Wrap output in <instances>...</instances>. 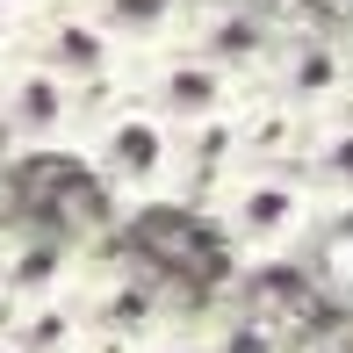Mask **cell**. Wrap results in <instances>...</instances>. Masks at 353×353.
Returning <instances> with one entry per match:
<instances>
[{"mask_svg":"<svg viewBox=\"0 0 353 353\" xmlns=\"http://www.w3.org/2000/svg\"><path fill=\"white\" fill-rule=\"evenodd\" d=\"M0 353H22V346H14V332H8V325H0Z\"/></svg>","mask_w":353,"mask_h":353,"instance_id":"11","label":"cell"},{"mask_svg":"<svg viewBox=\"0 0 353 353\" xmlns=\"http://www.w3.org/2000/svg\"><path fill=\"white\" fill-rule=\"evenodd\" d=\"M303 181H310L317 210L325 216H346L353 210V116H325L310 130V144H303Z\"/></svg>","mask_w":353,"mask_h":353,"instance_id":"8","label":"cell"},{"mask_svg":"<svg viewBox=\"0 0 353 353\" xmlns=\"http://www.w3.org/2000/svg\"><path fill=\"white\" fill-rule=\"evenodd\" d=\"M87 130V87L65 72L37 65V58L8 51L0 58V144L14 152H79Z\"/></svg>","mask_w":353,"mask_h":353,"instance_id":"3","label":"cell"},{"mask_svg":"<svg viewBox=\"0 0 353 353\" xmlns=\"http://www.w3.org/2000/svg\"><path fill=\"white\" fill-rule=\"evenodd\" d=\"M22 0H0V51H8V43H14V29H22Z\"/></svg>","mask_w":353,"mask_h":353,"instance_id":"10","label":"cell"},{"mask_svg":"<svg viewBox=\"0 0 353 353\" xmlns=\"http://www.w3.org/2000/svg\"><path fill=\"white\" fill-rule=\"evenodd\" d=\"M188 332H195L202 353H296V339H288L267 310H252V303H231V310H210V317H188Z\"/></svg>","mask_w":353,"mask_h":353,"instance_id":"9","label":"cell"},{"mask_svg":"<svg viewBox=\"0 0 353 353\" xmlns=\"http://www.w3.org/2000/svg\"><path fill=\"white\" fill-rule=\"evenodd\" d=\"M202 216H210L216 245L231 252L238 267H281V260H296V252L317 238V223H325L310 181H303V166H238L231 188H223Z\"/></svg>","mask_w":353,"mask_h":353,"instance_id":"2","label":"cell"},{"mask_svg":"<svg viewBox=\"0 0 353 353\" xmlns=\"http://www.w3.org/2000/svg\"><path fill=\"white\" fill-rule=\"evenodd\" d=\"M130 94L144 108H152L159 123H173V130H195V123H216V116H231L238 101H245V79H231L216 65V58H202L195 43H166V51H144L130 58Z\"/></svg>","mask_w":353,"mask_h":353,"instance_id":"4","label":"cell"},{"mask_svg":"<svg viewBox=\"0 0 353 353\" xmlns=\"http://www.w3.org/2000/svg\"><path fill=\"white\" fill-rule=\"evenodd\" d=\"M72 159L116 210H166L173 166H181V130L137 101L130 79H108V87H87V130H79Z\"/></svg>","mask_w":353,"mask_h":353,"instance_id":"1","label":"cell"},{"mask_svg":"<svg viewBox=\"0 0 353 353\" xmlns=\"http://www.w3.org/2000/svg\"><path fill=\"white\" fill-rule=\"evenodd\" d=\"M0 317H8V296H0Z\"/></svg>","mask_w":353,"mask_h":353,"instance_id":"12","label":"cell"},{"mask_svg":"<svg viewBox=\"0 0 353 353\" xmlns=\"http://www.w3.org/2000/svg\"><path fill=\"white\" fill-rule=\"evenodd\" d=\"M8 51L65 72L72 87H108V79L130 72V51L101 29V14H94L87 0H37V8L22 14V29H14ZM8 51H0V58H8Z\"/></svg>","mask_w":353,"mask_h":353,"instance_id":"5","label":"cell"},{"mask_svg":"<svg viewBox=\"0 0 353 353\" xmlns=\"http://www.w3.org/2000/svg\"><path fill=\"white\" fill-rule=\"evenodd\" d=\"M288 22L267 8H252V0H195V14H188V43H195L202 58H216L231 79H245V87H260L267 65H274Z\"/></svg>","mask_w":353,"mask_h":353,"instance_id":"7","label":"cell"},{"mask_svg":"<svg viewBox=\"0 0 353 353\" xmlns=\"http://www.w3.org/2000/svg\"><path fill=\"white\" fill-rule=\"evenodd\" d=\"M260 94H274L303 123H325L353 94V43L332 37V29H288L274 65H267V79H260Z\"/></svg>","mask_w":353,"mask_h":353,"instance_id":"6","label":"cell"}]
</instances>
